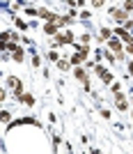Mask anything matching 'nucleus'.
<instances>
[{"label": "nucleus", "mask_w": 133, "mask_h": 154, "mask_svg": "<svg viewBox=\"0 0 133 154\" xmlns=\"http://www.w3.org/2000/svg\"><path fill=\"white\" fill-rule=\"evenodd\" d=\"M92 2H94V7H101L103 5V0H92Z\"/></svg>", "instance_id": "ddd939ff"}, {"label": "nucleus", "mask_w": 133, "mask_h": 154, "mask_svg": "<svg viewBox=\"0 0 133 154\" xmlns=\"http://www.w3.org/2000/svg\"><path fill=\"white\" fill-rule=\"evenodd\" d=\"M21 99H23V101H25L28 106H32V103H35V99H32V94H21Z\"/></svg>", "instance_id": "6e6552de"}, {"label": "nucleus", "mask_w": 133, "mask_h": 154, "mask_svg": "<svg viewBox=\"0 0 133 154\" xmlns=\"http://www.w3.org/2000/svg\"><path fill=\"white\" fill-rule=\"evenodd\" d=\"M117 108H119V111H129V103L124 101V97H122V99H117Z\"/></svg>", "instance_id": "423d86ee"}, {"label": "nucleus", "mask_w": 133, "mask_h": 154, "mask_svg": "<svg viewBox=\"0 0 133 154\" xmlns=\"http://www.w3.org/2000/svg\"><path fill=\"white\" fill-rule=\"evenodd\" d=\"M110 37H113V32L108 28H101V39H110Z\"/></svg>", "instance_id": "1a4fd4ad"}, {"label": "nucleus", "mask_w": 133, "mask_h": 154, "mask_svg": "<svg viewBox=\"0 0 133 154\" xmlns=\"http://www.w3.org/2000/svg\"><path fill=\"white\" fill-rule=\"evenodd\" d=\"M110 48H113L115 53H122V46H119V42H117L115 37H110Z\"/></svg>", "instance_id": "20e7f679"}, {"label": "nucleus", "mask_w": 133, "mask_h": 154, "mask_svg": "<svg viewBox=\"0 0 133 154\" xmlns=\"http://www.w3.org/2000/svg\"><path fill=\"white\" fill-rule=\"evenodd\" d=\"M73 76L78 78V81H83V83H87V71L85 69H73Z\"/></svg>", "instance_id": "7ed1b4c3"}, {"label": "nucleus", "mask_w": 133, "mask_h": 154, "mask_svg": "<svg viewBox=\"0 0 133 154\" xmlns=\"http://www.w3.org/2000/svg\"><path fill=\"white\" fill-rule=\"evenodd\" d=\"M110 14H113V16H115L119 23H126V18H129V14H126V12H122V9H113Z\"/></svg>", "instance_id": "f257e3e1"}, {"label": "nucleus", "mask_w": 133, "mask_h": 154, "mask_svg": "<svg viewBox=\"0 0 133 154\" xmlns=\"http://www.w3.org/2000/svg\"><path fill=\"white\" fill-rule=\"evenodd\" d=\"M129 69H131V76H133V62H131V65H129Z\"/></svg>", "instance_id": "2eb2a0df"}, {"label": "nucleus", "mask_w": 133, "mask_h": 154, "mask_svg": "<svg viewBox=\"0 0 133 154\" xmlns=\"http://www.w3.org/2000/svg\"><path fill=\"white\" fill-rule=\"evenodd\" d=\"M14 60H23V51H21V48H16V51H14Z\"/></svg>", "instance_id": "9d476101"}, {"label": "nucleus", "mask_w": 133, "mask_h": 154, "mask_svg": "<svg viewBox=\"0 0 133 154\" xmlns=\"http://www.w3.org/2000/svg\"><path fill=\"white\" fill-rule=\"evenodd\" d=\"M57 67H60V69H69V62H64V60H57Z\"/></svg>", "instance_id": "9b49d317"}, {"label": "nucleus", "mask_w": 133, "mask_h": 154, "mask_svg": "<svg viewBox=\"0 0 133 154\" xmlns=\"http://www.w3.org/2000/svg\"><path fill=\"white\" fill-rule=\"evenodd\" d=\"M129 53H133V44H129Z\"/></svg>", "instance_id": "4468645a"}, {"label": "nucleus", "mask_w": 133, "mask_h": 154, "mask_svg": "<svg viewBox=\"0 0 133 154\" xmlns=\"http://www.w3.org/2000/svg\"><path fill=\"white\" fill-rule=\"evenodd\" d=\"M57 42H60V44H71V42H73V34H71V32H60V34H57Z\"/></svg>", "instance_id": "f03ea898"}, {"label": "nucleus", "mask_w": 133, "mask_h": 154, "mask_svg": "<svg viewBox=\"0 0 133 154\" xmlns=\"http://www.w3.org/2000/svg\"><path fill=\"white\" fill-rule=\"evenodd\" d=\"M44 30H46V34H57V23H48Z\"/></svg>", "instance_id": "39448f33"}, {"label": "nucleus", "mask_w": 133, "mask_h": 154, "mask_svg": "<svg viewBox=\"0 0 133 154\" xmlns=\"http://www.w3.org/2000/svg\"><path fill=\"white\" fill-rule=\"evenodd\" d=\"M131 9H133V2H131V0H126V2H124V12H131Z\"/></svg>", "instance_id": "f8f14e48"}, {"label": "nucleus", "mask_w": 133, "mask_h": 154, "mask_svg": "<svg viewBox=\"0 0 133 154\" xmlns=\"http://www.w3.org/2000/svg\"><path fill=\"white\" fill-rule=\"evenodd\" d=\"M117 34H119V37H122L124 42H129V44H131V34L126 32V30H117Z\"/></svg>", "instance_id": "0eeeda50"}]
</instances>
